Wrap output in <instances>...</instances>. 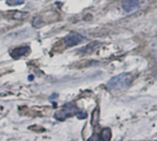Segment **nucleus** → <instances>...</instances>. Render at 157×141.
<instances>
[{"mask_svg":"<svg viewBox=\"0 0 157 141\" xmlns=\"http://www.w3.org/2000/svg\"><path fill=\"white\" fill-rule=\"evenodd\" d=\"M78 114V109L76 107V105L73 103H69L65 105H63V107L57 111L54 115V118L59 120V121H64L65 119L73 116V115H76Z\"/></svg>","mask_w":157,"mask_h":141,"instance_id":"obj_2","label":"nucleus"},{"mask_svg":"<svg viewBox=\"0 0 157 141\" xmlns=\"http://www.w3.org/2000/svg\"><path fill=\"white\" fill-rule=\"evenodd\" d=\"M111 138V131L109 128H104L100 133V139L103 141H109Z\"/></svg>","mask_w":157,"mask_h":141,"instance_id":"obj_6","label":"nucleus"},{"mask_svg":"<svg viewBox=\"0 0 157 141\" xmlns=\"http://www.w3.org/2000/svg\"><path fill=\"white\" fill-rule=\"evenodd\" d=\"M151 53L157 63V41H154L151 43Z\"/></svg>","mask_w":157,"mask_h":141,"instance_id":"obj_7","label":"nucleus"},{"mask_svg":"<svg viewBox=\"0 0 157 141\" xmlns=\"http://www.w3.org/2000/svg\"><path fill=\"white\" fill-rule=\"evenodd\" d=\"M98 110H96L95 112H94V114H93V118H92V124L95 126V125H97V123H98Z\"/></svg>","mask_w":157,"mask_h":141,"instance_id":"obj_8","label":"nucleus"},{"mask_svg":"<svg viewBox=\"0 0 157 141\" xmlns=\"http://www.w3.org/2000/svg\"><path fill=\"white\" fill-rule=\"evenodd\" d=\"M139 0H122V7L127 12H132L139 7Z\"/></svg>","mask_w":157,"mask_h":141,"instance_id":"obj_5","label":"nucleus"},{"mask_svg":"<svg viewBox=\"0 0 157 141\" xmlns=\"http://www.w3.org/2000/svg\"><path fill=\"white\" fill-rule=\"evenodd\" d=\"M29 52H30L29 46H20V47L12 49L10 51V54L13 58H19L23 55H26Z\"/></svg>","mask_w":157,"mask_h":141,"instance_id":"obj_4","label":"nucleus"},{"mask_svg":"<svg viewBox=\"0 0 157 141\" xmlns=\"http://www.w3.org/2000/svg\"><path fill=\"white\" fill-rule=\"evenodd\" d=\"M132 81V77L130 74L122 73L111 78L108 83L107 88L110 91H121L126 90Z\"/></svg>","mask_w":157,"mask_h":141,"instance_id":"obj_1","label":"nucleus"},{"mask_svg":"<svg viewBox=\"0 0 157 141\" xmlns=\"http://www.w3.org/2000/svg\"><path fill=\"white\" fill-rule=\"evenodd\" d=\"M85 40H86V38L83 35H81L80 33L73 32L65 37L64 43L67 47H73V46H75V45L83 42Z\"/></svg>","mask_w":157,"mask_h":141,"instance_id":"obj_3","label":"nucleus"}]
</instances>
